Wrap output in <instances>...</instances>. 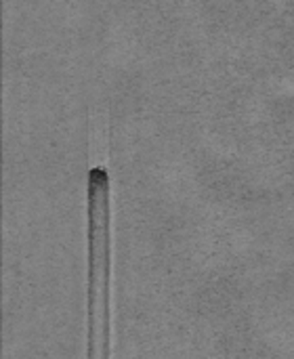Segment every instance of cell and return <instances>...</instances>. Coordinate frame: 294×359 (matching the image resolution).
I'll return each mask as SVG.
<instances>
[{
	"instance_id": "obj_1",
	"label": "cell",
	"mask_w": 294,
	"mask_h": 359,
	"mask_svg": "<svg viewBox=\"0 0 294 359\" xmlns=\"http://www.w3.org/2000/svg\"><path fill=\"white\" fill-rule=\"evenodd\" d=\"M88 219V332L86 359H112V189L109 170L91 166L86 175Z\"/></svg>"
}]
</instances>
